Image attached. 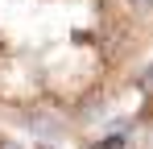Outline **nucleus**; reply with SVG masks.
Instances as JSON below:
<instances>
[{
  "mask_svg": "<svg viewBox=\"0 0 153 149\" xmlns=\"http://www.w3.org/2000/svg\"><path fill=\"white\" fill-rule=\"evenodd\" d=\"M141 42L145 21L128 0H0V104L58 133L54 112L95 108L108 74Z\"/></svg>",
  "mask_w": 153,
  "mask_h": 149,
  "instance_id": "nucleus-1",
  "label": "nucleus"
}]
</instances>
